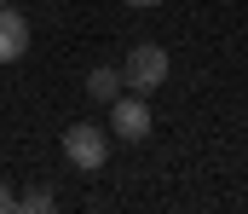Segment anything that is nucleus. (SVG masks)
I'll use <instances>...</instances> for the list:
<instances>
[{
  "instance_id": "obj_1",
  "label": "nucleus",
  "mask_w": 248,
  "mask_h": 214,
  "mask_svg": "<svg viewBox=\"0 0 248 214\" xmlns=\"http://www.w3.org/2000/svg\"><path fill=\"white\" fill-rule=\"evenodd\" d=\"M63 156H69V168L98 174V168L110 162V133L93 128V122H69V128H63Z\"/></svg>"
},
{
  "instance_id": "obj_2",
  "label": "nucleus",
  "mask_w": 248,
  "mask_h": 214,
  "mask_svg": "<svg viewBox=\"0 0 248 214\" xmlns=\"http://www.w3.org/2000/svg\"><path fill=\"white\" fill-rule=\"evenodd\" d=\"M122 81L133 87V93H144V99H150V93H156V87L168 81V52H162L156 41L133 47V52H127V70H122Z\"/></svg>"
},
{
  "instance_id": "obj_3",
  "label": "nucleus",
  "mask_w": 248,
  "mask_h": 214,
  "mask_svg": "<svg viewBox=\"0 0 248 214\" xmlns=\"http://www.w3.org/2000/svg\"><path fill=\"white\" fill-rule=\"evenodd\" d=\"M110 128H116V139L139 145L144 133H150V104H144V93H133V99H110Z\"/></svg>"
},
{
  "instance_id": "obj_4",
  "label": "nucleus",
  "mask_w": 248,
  "mask_h": 214,
  "mask_svg": "<svg viewBox=\"0 0 248 214\" xmlns=\"http://www.w3.org/2000/svg\"><path fill=\"white\" fill-rule=\"evenodd\" d=\"M29 52V23H23V12L6 0L0 6V64H17Z\"/></svg>"
},
{
  "instance_id": "obj_5",
  "label": "nucleus",
  "mask_w": 248,
  "mask_h": 214,
  "mask_svg": "<svg viewBox=\"0 0 248 214\" xmlns=\"http://www.w3.org/2000/svg\"><path fill=\"white\" fill-rule=\"evenodd\" d=\"M122 93V70H110V64H98V70L87 75V99H98V104H110Z\"/></svg>"
},
{
  "instance_id": "obj_6",
  "label": "nucleus",
  "mask_w": 248,
  "mask_h": 214,
  "mask_svg": "<svg viewBox=\"0 0 248 214\" xmlns=\"http://www.w3.org/2000/svg\"><path fill=\"white\" fill-rule=\"evenodd\" d=\"M52 203H58V197H52L46 185H35V191H23V197H17V209H29V214H46Z\"/></svg>"
},
{
  "instance_id": "obj_7",
  "label": "nucleus",
  "mask_w": 248,
  "mask_h": 214,
  "mask_svg": "<svg viewBox=\"0 0 248 214\" xmlns=\"http://www.w3.org/2000/svg\"><path fill=\"white\" fill-rule=\"evenodd\" d=\"M0 214H17V191L12 185H0Z\"/></svg>"
},
{
  "instance_id": "obj_8",
  "label": "nucleus",
  "mask_w": 248,
  "mask_h": 214,
  "mask_svg": "<svg viewBox=\"0 0 248 214\" xmlns=\"http://www.w3.org/2000/svg\"><path fill=\"white\" fill-rule=\"evenodd\" d=\"M127 6H162V0H127Z\"/></svg>"
},
{
  "instance_id": "obj_9",
  "label": "nucleus",
  "mask_w": 248,
  "mask_h": 214,
  "mask_svg": "<svg viewBox=\"0 0 248 214\" xmlns=\"http://www.w3.org/2000/svg\"><path fill=\"white\" fill-rule=\"evenodd\" d=\"M0 6H6V0H0Z\"/></svg>"
}]
</instances>
